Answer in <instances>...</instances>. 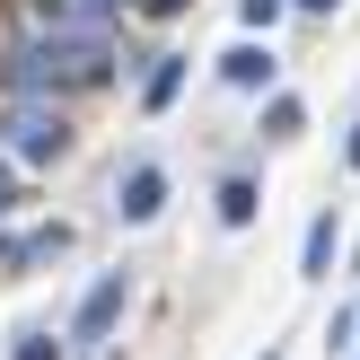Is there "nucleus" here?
Segmentation results:
<instances>
[{"label":"nucleus","instance_id":"f257e3e1","mask_svg":"<svg viewBox=\"0 0 360 360\" xmlns=\"http://www.w3.org/2000/svg\"><path fill=\"white\" fill-rule=\"evenodd\" d=\"M115 79V35H53L35 27L27 44L9 53V88L18 97H79V88H105Z\"/></svg>","mask_w":360,"mask_h":360},{"label":"nucleus","instance_id":"f03ea898","mask_svg":"<svg viewBox=\"0 0 360 360\" xmlns=\"http://www.w3.org/2000/svg\"><path fill=\"white\" fill-rule=\"evenodd\" d=\"M0 132H9V158H27V167H53V158L70 150V123H62V105H44V97H9Z\"/></svg>","mask_w":360,"mask_h":360},{"label":"nucleus","instance_id":"7ed1b4c3","mask_svg":"<svg viewBox=\"0 0 360 360\" xmlns=\"http://www.w3.org/2000/svg\"><path fill=\"white\" fill-rule=\"evenodd\" d=\"M123 308H132V273H105V281H88L79 316H70V343H79V352H97L105 334L123 326Z\"/></svg>","mask_w":360,"mask_h":360},{"label":"nucleus","instance_id":"20e7f679","mask_svg":"<svg viewBox=\"0 0 360 360\" xmlns=\"http://www.w3.org/2000/svg\"><path fill=\"white\" fill-rule=\"evenodd\" d=\"M158 211H167V167H150V158H141V167H123V185H115V220H123V229H150Z\"/></svg>","mask_w":360,"mask_h":360},{"label":"nucleus","instance_id":"39448f33","mask_svg":"<svg viewBox=\"0 0 360 360\" xmlns=\"http://www.w3.org/2000/svg\"><path fill=\"white\" fill-rule=\"evenodd\" d=\"M115 9L123 0H35V27H53V35H105Z\"/></svg>","mask_w":360,"mask_h":360},{"label":"nucleus","instance_id":"423d86ee","mask_svg":"<svg viewBox=\"0 0 360 360\" xmlns=\"http://www.w3.org/2000/svg\"><path fill=\"white\" fill-rule=\"evenodd\" d=\"M334 246H343V229H334V211H316V220H308V238H299V273H308V281H326V273H334Z\"/></svg>","mask_w":360,"mask_h":360},{"label":"nucleus","instance_id":"0eeeda50","mask_svg":"<svg viewBox=\"0 0 360 360\" xmlns=\"http://www.w3.org/2000/svg\"><path fill=\"white\" fill-rule=\"evenodd\" d=\"M220 79L229 88H273V53H264V44H229L220 53Z\"/></svg>","mask_w":360,"mask_h":360},{"label":"nucleus","instance_id":"6e6552de","mask_svg":"<svg viewBox=\"0 0 360 360\" xmlns=\"http://www.w3.org/2000/svg\"><path fill=\"white\" fill-rule=\"evenodd\" d=\"M176 88H185V53H158V62H150V79H141V105H150V115H167V105H176Z\"/></svg>","mask_w":360,"mask_h":360},{"label":"nucleus","instance_id":"1a4fd4ad","mask_svg":"<svg viewBox=\"0 0 360 360\" xmlns=\"http://www.w3.org/2000/svg\"><path fill=\"white\" fill-rule=\"evenodd\" d=\"M255 211H264L255 176H229V185H220V220H229V229H246V220H255Z\"/></svg>","mask_w":360,"mask_h":360},{"label":"nucleus","instance_id":"9d476101","mask_svg":"<svg viewBox=\"0 0 360 360\" xmlns=\"http://www.w3.org/2000/svg\"><path fill=\"white\" fill-rule=\"evenodd\" d=\"M299 123H308V105H299V97H273V105H264V141H290Z\"/></svg>","mask_w":360,"mask_h":360},{"label":"nucleus","instance_id":"9b49d317","mask_svg":"<svg viewBox=\"0 0 360 360\" xmlns=\"http://www.w3.org/2000/svg\"><path fill=\"white\" fill-rule=\"evenodd\" d=\"M238 18H246V27H281V18H290V0H238Z\"/></svg>","mask_w":360,"mask_h":360},{"label":"nucleus","instance_id":"f8f14e48","mask_svg":"<svg viewBox=\"0 0 360 360\" xmlns=\"http://www.w3.org/2000/svg\"><path fill=\"white\" fill-rule=\"evenodd\" d=\"M9 360H62V343H53V334H18V352Z\"/></svg>","mask_w":360,"mask_h":360},{"label":"nucleus","instance_id":"ddd939ff","mask_svg":"<svg viewBox=\"0 0 360 360\" xmlns=\"http://www.w3.org/2000/svg\"><path fill=\"white\" fill-rule=\"evenodd\" d=\"M9 211H18V167L0 158V220H9Z\"/></svg>","mask_w":360,"mask_h":360},{"label":"nucleus","instance_id":"4468645a","mask_svg":"<svg viewBox=\"0 0 360 360\" xmlns=\"http://www.w3.org/2000/svg\"><path fill=\"white\" fill-rule=\"evenodd\" d=\"M290 9H308V18H334V9H343V0H290Z\"/></svg>","mask_w":360,"mask_h":360},{"label":"nucleus","instance_id":"2eb2a0df","mask_svg":"<svg viewBox=\"0 0 360 360\" xmlns=\"http://www.w3.org/2000/svg\"><path fill=\"white\" fill-rule=\"evenodd\" d=\"M132 9H150V18H176V9H185V0H132Z\"/></svg>","mask_w":360,"mask_h":360},{"label":"nucleus","instance_id":"dca6fc26","mask_svg":"<svg viewBox=\"0 0 360 360\" xmlns=\"http://www.w3.org/2000/svg\"><path fill=\"white\" fill-rule=\"evenodd\" d=\"M343 158H352V167H360V123H352V141H343Z\"/></svg>","mask_w":360,"mask_h":360},{"label":"nucleus","instance_id":"f3484780","mask_svg":"<svg viewBox=\"0 0 360 360\" xmlns=\"http://www.w3.org/2000/svg\"><path fill=\"white\" fill-rule=\"evenodd\" d=\"M264 360H281V352H264Z\"/></svg>","mask_w":360,"mask_h":360}]
</instances>
